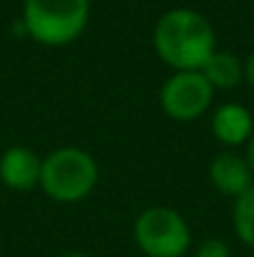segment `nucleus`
<instances>
[{
  "mask_svg": "<svg viewBox=\"0 0 254 257\" xmlns=\"http://www.w3.org/2000/svg\"><path fill=\"white\" fill-rule=\"evenodd\" d=\"M209 182L224 197L237 200L254 185V175L244 155L237 150H222L209 163Z\"/></svg>",
  "mask_w": 254,
  "mask_h": 257,
  "instance_id": "nucleus-7",
  "label": "nucleus"
},
{
  "mask_svg": "<svg viewBox=\"0 0 254 257\" xmlns=\"http://www.w3.org/2000/svg\"><path fill=\"white\" fill-rule=\"evenodd\" d=\"M202 75L209 80V85L217 90H234L244 83V60L227 50H214L212 58L204 63Z\"/></svg>",
  "mask_w": 254,
  "mask_h": 257,
  "instance_id": "nucleus-9",
  "label": "nucleus"
},
{
  "mask_svg": "<svg viewBox=\"0 0 254 257\" xmlns=\"http://www.w3.org/2000/svg\"><path fill=\"white\" fill-rule=\"evenodd\" d=\"M60 257H92V255H87V252H65V255H60Z\"/></svg>",
  "mask_w": 254,
  "mask_h": 257,
  "instance_id": "nucleus-14",
  "label": "nucleus"
},
{
  "mask_svg": "<svg viewBox=\"0 0 254 257\" xmlns=\"http://www.w3.org/2000/svg\"><path fill=\"white\" fill-rule=\"evenodd\" d=\"M232 227L239 242L254 247V185L234 200L232 205Z\"/></svg>",
  "mask_w": 254,
  "mask_h": 257,
  "instance_id": "nucleus-10",
  "label": "nucleus"
},
{
  "mask_svg": "<svg viewBox=\"0 0 254 257\" xmlns=\"http://www.w3.org/2000/svg\"><path fill=\"white\" fill-rule=\"evenodd\" d=\"M100 182L97 160L75 145L58 148L43 158L40 187L43 192L60 205H75L92 195Z\"/></svg>",
  "mask_w": 254,
  "mask_h": 257,
  "instance_id": "nucleus-3",
  "label": "nucleus"
},
{
  "mask_svg": "<svg viewBox=\"0 0 254 257\" xmlns=\"http://www.w3.org/2000/svg\"><path fill=\"white\" fill-rule=\"evenodd\" d=\"M244 148H247V150H244V158H247V163H249L252 175H254V133H252V138H249V143H247Z\"/></svg>",
  "mask_w": 254,
  "mask_h": 257,
  "instance_id": "nucleus-13",
  "label": "nucleus"
},
{
  "mask_svg": "<svg viewBox=\"0 0 254 257\" xmlns=\"http://www.w3.org/2000/svg\"><path fill=\"white\" fill-rule=\"evenodd\" d=\"M132 240L145 257H184L192 247V230L174 207L155 205L135 217Z\"/></svg>",
  "mask_w": 254,
  "mask_h": 257,
  "instance_id": "nucleus-4",
  "label": "nucleus"
},
{
  "mask_svg": "<svg viewBox=\"0 0 254 257\" xmlns=\"http://www.w3.org/2000/svg\"><path fill=\"white\" fill-rule=\"evenodd\" d=\"M214 102V87L202 70H177L160 87V107L169 120L194 122Z\"/></svg>",
  "mask_w": 254,
  "mask_h": 257,
  "instance_id": "nucleus-5",
  "label": "nucleus"
},
{
  "mask_svg": "<svg viewBox=\"0 0 254 257\" xmlns=\"http://www.w3.org/2000/svg\"><path fill=\"white\" fill-rule=\"evenodd\" d=\"M0 153H3V150H0Z\"/></svg>",
  "mask_w": 254,
  "mask_h": 257,
  "instance_id": "nucleus-15",
  "label": "nucleus"
},
{
  "mask_svg": "<svg viewBox=\"0 0 254 257\" xmlns=\"http://www.w3.org/2000/svg\"><path fill=\"white\" fill-rule=\"evenodd\" d=\"M244 83L254 90V50L244 58Z\"/></svg>",
  "mask_w": 254,
  "mask_h": 257,
  "instance_id": "nucleus-12",
  "label": "nucleus"
},
{
  "mask_svg": "<svg viewBox=\"0 0 254 257\" xmlns=\"http://www.w3.org/2000/svg\"><path fill=\"white\" fill-rule=\"evenodd\" d=\"M43 158L25 145H13L0 153V182L13 192H30L40 187Z\"/></svg>",
  "mask_w": 254,
  "mask_h": 257,
  "instance_id": "nucleus-6",
  "label": "nucleus"
},
{
  "mask_svg": "<svg viewBox=\"0 0 254 257\" xmlns=\"http://www.w3.org/2000/svg\"><path fill=\"white\" fill-rule=\"evenodd\" d=\"M194 257H232V252H229V245H227L224 240L209 237V240H204V242L197 247V255Z\"/></svg>",
  "mask_w": 254,
  "mask_h": 257,
  "instance_id": "nucleus-11",
  "label": "nucleus"
},
{
  "mask_svg": "<svg viewBox=\"0 0 254 257\" xmlns=\"http://www.w3.org/2000/svg\"><path fill=\"white\" fill-rule=\"evenodd\" d=\"M212 135L219 145H224V150H237L242 145L249 143L254 133V115L249 107L239 105V102H224L212 112Z\"/></svg>",
  "mask_w": 254,
  "mask_h": 257,
  "instance_id": "nucleus-8",
  "label": "nucleus"
},
{
  "mask_svg": "<svg viewBox=\"0 0 254 257\" xmlns=\"http://www.w3.org/2000/svg\"><path fill=\"white\" fill-rule=\"evenodd\" d=\"M90 0H23V28L45 48H65L83 38L90 23Z\"/></svg>",
  "mask_w": 254,
  "mask_h": 257,
  "instance_id": "nucleus-2",
  "label": "nucleus"
},
{
  "mask_svg": "<svg viewBox=\"0 0 254 257\" xmlns=\"http://www.w3.org/2000/svg\"><path fill=\"white\" fill-rule=\"evenodd\" d=\"M152 48L172 73L202 70L217 50V33L199 10L172 8L157 18L152 28Z\"/></svg>",
  "mask_w": 254,
  "mask_h": 257,
  "instance_id": "nucleus-1",
  "label": "nucleus"
}]
</instances>
